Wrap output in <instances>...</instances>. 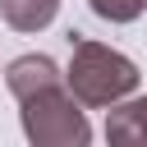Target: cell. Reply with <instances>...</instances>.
<instances>
[{
	"mask_svg": "<svg viewBox=\"0 0 147 147\" xmlns=\"http://www.w3.org/2000/svg\"><path fill=\"white\" fill-rule=\"evenodd\" d=\"M18 106H23L18 124H23L28 147H87L92 142V124L78 110L83 101L69 92L64 78L32 87L28 96H18Z\"/></svg>",
	"mask_w": 147,
	"mask_h": 147,
	"instance_id": "cell-2",
	"label": "cell"
},
{
	"mask_svg": "<svg viewBox=\"0 0 147 147\" xmlns=\"http://www.w3.org/2000/svg\"><path fill=\"white\" fill-rule=\"evenodd\" d=\"M106 142L110 147H147V96L110 106V115H106Z\"/></svg>",
	"mask_w": 147,
	"mask_h": 147,
	"instance_id": "cell-3",
	"label": "cell"
},
{
	"mask_svg": "<svg viewBox=\"0 0 147 147\" xmlns=\"http://www.w3.org/2000/svg\"><path fill=\"white\" fill-rule=\"evenodd\" d=\"M55 78H64V74H60V64H55L51 55H18V60H9V69H5V87H9L14 96H28L32 87L55 83Z\"/></svg>",
	"mask_w": 147,
	"mask_h": 147,
	"instance_id": "cell-4",
	"label": "cell"
},
{
	"mask_svg": "<svg viewBox=\"0 0 147 147\" xmlns=\"http://www.w3.org/2000/svg\"><path fill=\"white\" fill-rule=\"evenodd\" d=\"M87 5H92V14L106 18V23H133V18H142V9H147V0H87Z\"/></svg>",
	"mask_w": 147,
	"mask_h": 147,
	"instance_id": "cell-6",
	"label": "cell"
},
{
	"mask_svg": "<svg viewBox=\"0 0 147 147\" xmlns=\"http://www.w3.org/2000/svg\"><path fill=\"white\" fill-rule=\"evenodd\" d=\"M0 14L14 32H41L55 23L60 0H0Z\"/></svg>",
	"mask_w": 147,
	"mask_h": 147,
	"instance_id": "cell-5",
	"label": "cell"
},
{
	"mask_svg": "<svg viewBox=\"0 0 147 147\" xmlns=\"http://www.w3.org/2000/svg\"><path fill=\"white\" fill-rule=\"evenodd\" d=\"M69 46H74V55H69L64 83H69V92H74L83 106L101 110V106L124 101V96L138 87L142 74H138V64H133L124 51L101 46V41H92V37H83V32H69Z\"/></svg>",
	"mask_w": 147,
	"mask_h": 147,
	"instance_id": "cell-1",
	"label": "cell"
}]
</instances>
